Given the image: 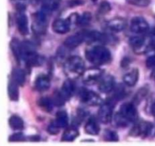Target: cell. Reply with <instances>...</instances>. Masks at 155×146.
I'll return each instance as SVG.
<instances>
[{"mask_svg": "<svg viewBox=\"0 0 155 146\" xmlns=\"http://www.w3.org/2000/svg\"><path fill=\"white\" fill-rule=\"evenodd\" d=\"M86 57L91 63L101 65L110 62L111 59V53L108 49L98 45L86 50Z\"/></svg>", "mask_w": 155, "mask_h": 146, "instance_id": "1", "label": "cell"}, {"mask_svg": "<svg viewBox=\"0 0 155 146\" xmlns=\"http://www.w3.org/2000/svg\"><path fill=\"white\" fill-rule=\"evenodd\" d=\"M23 60L27 67L39 66L43 63V58L38 54L34 45L28 40L22 43Z\"/></svg>", "mask_w": 155, "mask_h": 146, "instance_id": "2", "label": "cell"}, {"mask_svg": "<svg viewBox=\"0 0 155 146\" xmlns=\"http://www.w3.org/2000/svg\"><path fill=\"white\" fill-rule=\"evenodd\" d=\"M64 72L71 79L83 75L85 71V63L83 59L78 56H71L64 62Z\"/></svg>", "mask_w": 155, "mask_h": 146, "instance_id": "3", "label": "cell"}, {"mask_svg": "<svg viewBox=\"0 0 155 146\" xmlns=\"http://www.w3.org/2000/svg\"><path fill=\"white\" fill-rule=\"evenodd\" d=\"M47 15L48 14L42 10L35 14L33 24H32V29L36 34L42 35L46 32L47 23H48Z\"/></svg>", "mask_w": 155, "mask_h": 146, "instance_id": "4", "label": "cell"}, {"mask_svg": "<svg viewBox=\"0 0 155 146\" xmlns=\"http://www.w3.org/2000/svg\"><path fill=\"white\" fill-rule=\"evenodd\" d=\"M79 97L83 103L89 106H98L102 103V99L98 94L84 88L80 89Z\"/></svg>", "mask_w": 155, "mask_h": 146, "instance_id": "5", "label": "cell"}, {"mask_svg": "<svg viewBox=\"0 0 155 146\" xmlns=\"http://www.w3.org/2000/svg\"><path fill=\"white\" fill-rule=\"evenodd\" d=\"M114 105V103L112 101L106 102V103H101L98 113V118L101 123L104 124L110 123L113 117Z\"/></svg>", "mask_w": 155, "mask_h": 146, "instance_id": "6", "label": "cell"}, {"mask_svg": "<svg viewBox=\"0 0 155 146\" xmlns=\"http://www.w3.org/2000/svg\"><path fill=\"white\" fill-rule=\"evenodd\" d=\"M152 128L153 125L151 123L148 121H142L141 123H136L134 127L131 129L130 134L132 136H141L142 138H145L151 132Z\"/></svg>", "mask_w": 155, "mask_h": 146, "instance_id": "7", "label": "cell"}, {"mask_svg": "<svg viewBox=\"0 0 155 146\" xmlns=\"http://www.w3.org/2000/svg\"><path fill=\"white\" fill-rule=\"evenodd\" d=\"M120 113L130 123H134L138 119V112L133 103H125L120 108Z\"/></svg>", "mask_w": 155, "mask_h": 146, "instance_id": "8", "label": "cell"}, {"mask_svg": "<svg viewBox=\"0 0 155 146\" xmlns=\"http://www.w3.org/2000/svg\"><path fill=\"white\" fill-rule=\"evenodd\" d=\"M130 29L133 33L143 34L149 29V24L142 17H134L130 22Z\"/></svg>", "mask_w": 155, "mask_h": 146, "instance_id": "9", "label": "cell"}, {"mask_svg": "<svg viewBox=\"0 0 155 146\" xmlns=\"http://www.w3.org/2000/svg\"><path fill=\"white\" fill-rule=\"evenodd\" d=\"M103 71L99 68H90L86 70L83 74V81L86 84H92L97 82L102 76Z\"/></svg>", "mask_w": 155, "mask_h": 146, "instance_id": "10", "label": "cell"}, {"mask_svg": "<svg viewBox=\"0 0 155 146\" xmlns=\"http://www.w3.org/2000/svg\"><path fill=\"white\" fill-rule=\"evenodd\" d=\"M17 28L21 35H27L29 32L28 18L24 12H18L16 15Z\"/></svg>", "mask_w": 155, "mask_h": 146, "instance_id": "11", "label": "cell"}, {"mask_svg": "<svg viewBox=\"0 0 155 146\" xmlns=\"http://www.w3.org/2000/svg\"><path fill=\"white\" fill-rule=\"evenodd\" d=\"M83 41H85L84 31L79 32L72 36H70L69 37L65 40L64 47L68 50H73L80 46Z\"/></svg>", "mask_w": 155, "mask_h": 146, "instance_id": "12", "label": "cell"}, {"mask_svg": "<svg viewBox=\"0 0 155 146\" xmlns=\"http://www.w3.org/2000/svg\"><path fill=\"white\" fill-rule=\"evenodd\" d=\"M71 21L70 18L68 19H56L52 24V29L55 33L64 34L68 33L71 29Z\"/></svg>", "mask_w": 155, "mask_h": 146, "instance_id": "13", "label": "cell"}, {"mask_svg": "<svg viewBox=\"0 0 155 146\" xmlns=\"http://www.w3.org/2000/svg\"><path fill=\"white\" fill-rule=\"evenodd\" d=\"M115 88V80L114 76L108 75L100 81L99 85H98V89L101 92L104 93V94H107L110 93V91H113Z\"/></svg>", "mask_w": 155, "mask_h": 146, "instance_id": "14", "label": "cell"}, {"mask_svg": "<svg viewBox=\"0 0 155 146\" xmlns=\"http://www.w3.org/2000/svg\"><path fill=\"white\" fill-rule=\"evenodd\" d=\"M76 91L75 83L71 78L68 79L64 82L60 90L61 94H62L66 100H68L73 95Z\"/></svg>", "mask_w": 155, "mask_h": 146, "instance_id": "15", "label": "cell"}, {"mask_svg": "<svg viewBox=\"0 0 155 146\" xmlns=\"http://www.w3.org/2000/svg\"><path fill=\"white\" fill-rule=\"evenodd\" d=\"M34 85L35 88L37 91L42 92V91H46L50 88L51 82H50V78L48 75L41 74L36 78Z\"/></svg>", "mask_w": 155, "mask_h": 146, "instance_id": "16", "label": "cell"}, {"mask_svg": "<svg viewBox=\"0 0 155 146\" xmlns=\"http://www.w3.org/2000/svg\"><path fill=\"white\" fill-rule=\"evenodd\" d=\"M127 21L123 18H114L107 23V27L114 32L123 31L127 27Z\"/></svg>", "mask_w": 155, "mask_h": 146, "instance_id": "17", "label": "cell"}, {"mask_svg": "<svg viewBox=\"0 0 155 146\" xmlns=\"http://www.w3.org/2000/svg\"><path fill=\"white\" fill-rule=\"evenodd\" d=\"M10 47L15 58L18 61V63H20L21 61L23 60L22 43H20V41L18 39L14 38V39L12 40L10 43Z\"/></svg>", "mask_w": 155, "mask_h": 146, "instance_id": "18", "label": "cell"}, {"mask_svg": "<svg viewBox=\"0 0 155 146\" xmlns=\"http://www.w3.org/2000/svg\"><path fill=\"white\" fill-rule=\"evenodd\" d=\"M85 132L91 135H97L100 132V126L94 117L89 118L85 125Z\"/></svg>", "mask_w": 155, "mask_h": 146, "instance_id": "19", "label": "cell"}, {"mask_svg": "<svg viewBox=\"0 0 155 146\" xmlns=\"http://www.w3.org/2000/svg\"><path fill=\"white\" fill-rule=\"evenodd\" d=\"M139 71L137 68H133L130 72L127 73L124 76V82L126 85L129 87H133L136 85L139 80Z\"/></svg>", "mask_w": 155, "mask_h": 146, "instance_id": "20", "label": "cell"}, {"mask_svg": "<svg viewBox=\"0 0 155 146\" xmlns=\"http://www.w3.org/2000/svg\"><path fill=\"white\" fill-rule=\"evenodd\" d=\"M56 126L60 129L64 128L68 126V113L64 110H60L56 113L55 119L52 121Z\"/></svg>", "mask_w": 155, "mask_h": 146, "instance_id": "21", "label": "cell"}, {"mask_svg": "<svg viewBox=\"0 0 155 146\" xmlns=\"http://www.w3.org/2000/svg\"><path fill=\"white\" fill-rule=\"evenodd\" d=\"M12 80L16 82L20 86H23L25 83L26 75L23 69L20 68H15L12 71Z\"/></svg>", "mask_w": 155, "mask_h": 146, "instance_id": "22", "label": "cell"}, {"mask_svg": "<svg viewBox=\"0 0 155 146\" xmlns=\"http://www.w3.org/2000/svg\"><path fill=\"white\" fill-rule=\"evenodd\" d=\"M60 0H42V9L45 13H51L58 8Z\"/></svg>", "mask_w": 155, "mask_h": 146, "instance_id": "23", "label": "cell"}, {"mask_svg": "<svg viewBox=\"0 0 155 146\" xmlns=\"http://www.w3.org/2000/svg\"><path fill=\"white\" fill-rule=\"evenodd\" d=\"M8 97L12 101H17L19 99V89L18 85L13 80H11L8 85Z\"/></svg>", "mask_w": 155, "mask_h": 146, "instance_id": "24", "label": "cell"}, {"mask_svg": "<svg viewBox=\"0 0 155 146\" xmlns=\"http://www.w3.org/2000/svg\"><path fill=\"white\" fill-rule=\"evenodd\" d=\"M8 123L10 127L14 130H22L24 129V121L20 116L17 115H13L9 118Z\"/></svg>", "mask_w": 155, "mask_h": 146, "instance_id": "25", "label": "cell"}, {"mask_svg": "<svg viewBox=\"0 0 155 146\" xmlns=\"http://www.w3.org/2000/svg\"><path fill=\"white\" fill-rule=\"evenodd\" d=\"M145 39L142 36H134L130 39V44L135 50H141L145 46Z\"/></svg>", "mask_w": 155, "mask_h": 146, "instance_id": "26", "label": "cell"}, {"mask_svg": "<svg viewBox=\"0 0 155 146\" xmlns=\"http://www.w3.org/2000/svg\"><path fill=\"white\" fill-rule=\"evenodd\" d=\"M80 135V132L76 128H69L66 129L62 135V141H72L77 138Z\"/></svg>", "mask_w": 155, "mask_h": 146, "instance_id": "27", "label": "cell"}, {"mask_svg": "<svg viewBox=\"0 0 155 146\" xmlns=\"http://www.w3.org/2000/svg\"><path fill=\"white\" fill-rule=\"evenodd\" d=\"M38 104L40 106L41 109H43L45 112H51L54 106V102L51 98L48 97H43L40 98L38 101Z\"/></svg>", "mask_w": 155, "mask_h": 146, "instance_id": "28", "label": "cell"}, {"mask_svg": "<svg viewBox=\"0 0 155 146\" xmlns=\"http://www.w3.org/2000/svg\"><path fill=\"white\" fill-rule=\"evenodd\" d=\"M92 20V15L89 12H86L81 15H79L77 18V24L79 26L87 25Z\"/></svg>", "mask_w": 155, "mask_h": 146, "instance_id": "29", "label": "cell"}, {"mask_svg": "<svg viewBox=\"0 0 155 146\" xmlns=\"http://www.w3.org/2000/svg\"><path fill=\"white\" fill-rule=\"evenodd\" d=\"M114 121L115 123L119 127H127L130 124V122L127 120L124 116H123L119 112L117 113L116 115L114 116Z\"/></svg>", "mask_w": 155, "mask_h": 146, "instance_id": "30", "label": "cell"}, {"mask_svg": "<svg viewBox=\"0 0 155 146\" xmlns=\"http://www.w3.org/2000/svg\"><path fill=\"white\" fill-rule=\"evenodd\" d=\"M104 138L105 141H119V136L117 133L114 131L107 130L105 131L104 135Z\"/></svg>", "mask_w": 155, "mask_h": 146, "instance_id": "31", "label": "cell"}, {"mask_svg": "<svg viewBox=\"0 0 155 146\" xmlns=\"http://www.w3.org/2000/svg\"><path fill=\"white\" fill-rule=\"evenodd\" d=\"M53 102H54V104L55 106H62V105L64 104L66 100L64 99V97L62 96V94H61L60 91H57L55 94H54V98L52 99Z\"/></svg>", "mask_w": 155, "mask_h": 146, "instance_id": "32", "label": "cell"}, {"mask_svg": "<svg viewBox=\"0 0 155 146\" xmlns=\"http://www.w3.org/2000/svg\"><path fill=\"white\" fill-rule=\"evenodd\" d=\"M148 94V89L146 88H142L140 90H139L137 92V94H136L134 97V103H139L142 101V99L145 97V96H146V94Z\"/></svg>", "mask_w": 155, "mask_h": 146, "instance_id": "33", "label": "cell"}, {"mask_svg": "<svg viewBox=\"0 0 155 146\" xmlns=\"http://www.w3.org/2000/svg\"><path fill=\"white\" fill-rule=\"evenodd\" d=\"M111 9V6L110 4L107 1H104L100 4L99 9H98V13L100 15H106L108 13Z\"/></svg>", "mask_w": 155, "mask_h": 146, "instance_id": "34", "label": "cell"}, {"mask_svg": "<svg viewBox=\"0 0 155 146\" xmlns=\"http://www.w3.org/2000/svg\"><path fill=\"white\" fill-rule=\"evenodd\" d=\"M129 4L137 7H147L149 5L151 0H126Z\"/></svg>", "mask_w": 155, "mask_h": 146, "instance_id": "35", "label": "cell"}, {"mask_svg": "<svg viewBox=\"0 0 155 146\" xmlns=\"http://www.w3.org/2000/svg\"><path fill=\"white\" fill-rule=\"evenodd\" d=\"M25 139V137L21 132H17L10 135L8 138L9 141H23Z\"/></svg>", "mask_w": 155, "mask_h": 146, "instance_id": "36", "label": "cell"}, {"mask_svg": "<svg viewBox=\"0 0 155 146\" xmlns=\"http://www.w3.org/2000/svg\"><path fill=\"white\" fill-rule=\"evenodd\" d=\"M60 128L58 127L53 122H51L47 127V132L50 134V135H57L58 132H60Z\"/></svg>", "mask_w": 155, "mask_h": 146, "instance_id": "37", "label": "cell"}, {"mask_svg": "<svg viewBox=\"0 0 155 146\" xmlns=\"http://www.w3.org/2000/svg\"><path fill=\"white\" fill-rule=\"evenodd\" d=\"M145 64H146V66L148 67V68H153V67H154L155 66V54L149 56V57L146 59Z\"/></svg>", "mask_w": 155, "mask_h": 146, "instance_id": "38", "label": "cell"}, {"mask_svg": "<svg viewBox=\"0 0 155 146\" xmlns=\"http://www.w3.org/2000/svg\"><path fill=\"white\" fill-rule=\"evenodd\" d=\"M150 45L152 48L155 49V28L153 29L152 31H151V40Z\"/></svg>", "mask_w": 155, "mask_h": 146, "instance_id": "39", "label": "cell"}, {"mask_svg": "<svg viewBox=\"0 0 155 146\" xmlns=\"http://www.w3.org/2000/svg\"><path fill=\"white\" fill-rule=\"evenodd\" d=\"M83 2L80 0H71V2H70V5H71V7H74L75 5H80Z\"/></svg>", "mask_w": 155, "mask_h": 146, "instance_id": "40", "label": "cell"}, {"mask_svg": "<svg viewBox=\"0 0 155 146\" xmlns=\"http://www.w3.org/2000/svg\"><path fill=\"white\" fill-rule=\"evenodd\" d=\"M151 113H152L153 115L155 116V103L153 104L152 107H151Z\"/></svg>", "mask_w": 155, "mask_h": 146, "instance_id": "41", "label": "cell"}, {"mask_svg": "<svg viewBox=\"0 0 155 146\" xmlns=\"http://www.w3.org/2000/svg\"><path fill=\"white\" fill-rule=\"evenodd\" d=\"M154 80H155V71H154Z\"/></svg>", "mask_w": 155, "mask_h": 146, "instance_id": "42", "label": "cell"}, {"mask_svg": "<svg viewBox=\"0 0 155 146\" xmlns=\"http://www.w3.org/2000/svg\"><path fill=\"white\" fill-rule=\"evenodd\" d=\"M92 1H93V2H95V1H97V0H92Z\"/></svg>", "mask_w": 155, "mask_h": 146, "instance_id": "43", "label": "cell"}]
</instances>
